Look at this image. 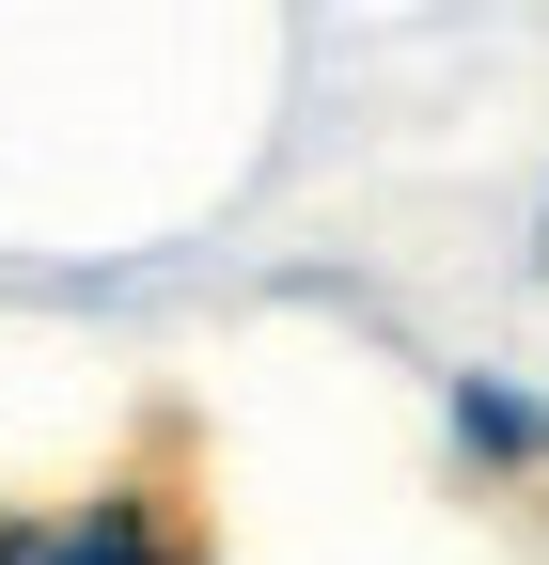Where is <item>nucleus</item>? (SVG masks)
Here are the masks:
<instances>
[{"instance_id":"f257e3e1","label":"nucleus","mask_w":549,"mask_h":565,"mask_svg":"<svg viewBox=\"0 0 549 565\" xmlns=\"http://www.w3.org/2000/svg\"><path fill=\"white\" fill-rule=\"evenodd\" d=\"M0 565H204V534H189L173 471H110V487H79V503L0 519Z\"/></svg>"},{"instance_id":"f03ea898","label":"nucleus","mask_w":549,"mask_h":565,"mask_svg":"<svg viewBox=\"0 0 549 565\" xmlns=\"http://www.w3.org/2000/svg\"><path fill=\"white\" fill-rule=\"evenodd\" d=\"M455 440L518 471V456H549V408H534V393H503V377H455Z\"/></svg>"},{"instance_id":"7ed1b4c3","label":"nucleus","mask_w":549,"mask_h":565,"mask_svg":"<svg viewBox=\"0 0 549 565\" xmlns=\"http://www.w3.org/2000/svg\"><path fill=\"white\" fill-rule=\"evenodd\" d=\"M534 282H549V204H534Z\"/></svg>"}]
</instances>
